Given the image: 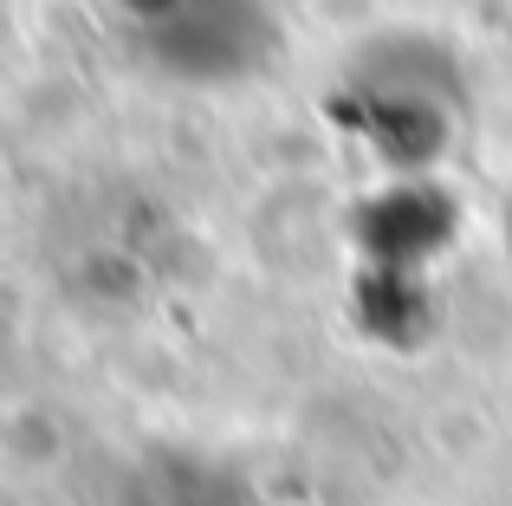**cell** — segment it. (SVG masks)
<instances>
[{
    "label": "cell",
    "mask_w": 512,
    "mask_h": 506,
    "mask_svg": "<svg viewBox=\"0 0 512 506\" xmlns=\"http://www.w3.org/2000/svg\"><path fill=\"white\" fill-rule=\"evenodd\" d=\"M454 234H461V208L428 176H396L389 189L363 195L357 215H350L357 266H409V273H428V260L448 253Z\"/></svg>",
    "instance_id": "cell-3"
},
{
    "label": "cell",
    "mask_w": 512,
    "mask_h": 506,
    "mask_svg": "<svg viewBox=\"0 0 512 506\" xmlns=\"http://www.w3.org/2000/svg\"><path fill=\"white\" fill-rule=\"evenodd\" d=\"M124 506H253V494L227 461L163 448V455H150L137 474H130Z\"/></svg>",
    "instance_id": "cell-5"
},
{
    "label": "cell",
    "mask_w": 512,
    "mask_h": 506,
    "mask_svg": "<svg viewBox=\"0 0 512 506\" xmlns=\"http://www.w3.org/2000/svg\"><path fill=\"white\" fill-rule=\"evenodd\" d=\"M111 33L169 85H247L286 46L279 0H111Z\"/></svg>",
    "instance_id": "cell-2"
},
{
    "label": "cell",
    "mask_w": 512,
    "mask_h": 506,
    "mask_svg": "<svg viewBox=\"0 0 512 506\" xmlns=\"http://www.w3.org/2000/svg\"><path fill=\"white\" fill-rule=\"evenodd\" d=\"M331 117L389 176H428L461 124V72L435 39H383L338 78Z\"/></svg>",
    "instance_id": "cell-1"
},
{
    "label": "cell",
    "mask_w": 512,
    "mask_h": 506,
    "mask_svg": "<svg viewBox=\"0 0 512 506\" xmlns=\"http://www.w3.org/2000/svg\"><path fill=\"white\" fill-rule=\"evenodd\" d=\"M350 312H357V331L383 351H422L435 338V286L409 266H357Z\"/></svg>",
    "instance_id": "cell-4"
},
{
    "label": "cell",
    "mask_w": 512,
    "mask_h": 506,
    "mask_svg": "<svg viewBox=\"0 0 512 506\" xmlns=\"http://www.w3.org/2000/svg\"><path fill=\"white\" fill-rule=\"evenodd\" d=\"M506 253H512V202H506Z\"/></svg>",
    "instance_id": "cell-6"
}]
</instances>
